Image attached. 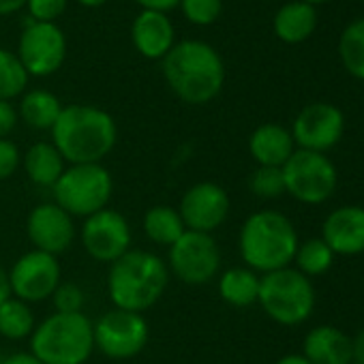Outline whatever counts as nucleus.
Segmentation results:
<instances>
[{
	"label": "nucleus",
	"mask_w": 364,
	"mask_h": 364,
	"mask_svg": "<svg viewBox=\"0 0 364 364\" xmlns=\"http://www.w3.org/2000/svg\"><path fill=\"white\" fill-rule=\"evenodd\" d=\"M257 304L272 321L298 326L306 321L315 309V289L309 277L287 266L262 274Z\"/></svg>",
	"instance_id": "0eeeda50"
},
{
	"label": "nucleus",
	"mask_w": 364,
	"mask_h": 364,
	"mask_svg": "<svg viewBox=\"0 0 364 364\" xmlns=\"http://www.w3.org/2000/svg\"><path fill=\"white\" fill-rule=\"evenodd\" d=\"M54 204L73 219H88L90 215L109 208L114 196V178L103 163L67 165L58 182L52 187Z\"/></svg>",
	"instance_id": "423d86ee"
},
{
	"label": "nucleus",
	"mask_w": 364,
	"mask_h": 364,
	"mask_svg": "<svg viewBox=\"0 0 364 364\" xmlns=\"http://www.w3.org/2000/svg\"><path fill=\"white\" fill-rule=\"evenodd\" d=\"M141 230L150 242H154L159 247H167V249L187 232L185 221H182L178 208H173L169 204H156V206L148 208L141 219Z\"/></svg>",
	"instance_id": "393cba45"
},
{
	"label": "nucleus",
	"mask_w": 364,
	"mask_h": 364,
	"mask_svg": "<svg viewBox=\"0 0 364 364\" xmlns=\"http://www.w3.org/2000/svg\"><path fill=\"white\" fill-rule=\"evenodd\" d=\"M133 48L148 60H163L176 46V31L167 14L139 11L131 24Z\"/></svg>",
	"instance_id": "a211bd4d"
},
{
	"label": "nucleus",
	"mask_w": 364,
	"mask_h": 364,
	"mask_svg": "<svg viewBox=\"0 0 364 364\" xmlns=\"http://www.w3.org/2000/svg\"><path fill=\"white\" fill-rule=\"evenodd\" d=\"M37 328L35 311L28 302L11 296L0 304V336L7 341L31 338Z\"/></svg>",
	"instance_id": "a878e982"
},
{
	"label": "nucleus",
	"mask_w": 364,
	"mask_h": 364,
	"mask_svg": "<svg viewBox=\"0 0 364 364\" xmlns=\"http://www.w3.org/2000/svg\"><path fill=\"white\" fill-rule=\"evenodd\" d=\"M321 240L334 255L364 253V208L341 206L332 210L321 228Z\"/></svg>",
	"instance_id": "f3484780"
},
{
	"label": "nucleus",
	"mask_w": 364,
	"mask_h": 364,
	"mask_svg": "<svg viewBox=\"0 0 364 364\" xmlns=\"http://www.w3.org/2000/svg\"><path fill=\"white\" fill-rule=\"evenodd\" d=\"M302 3H306V5H323V3H328V0H302Z\"/></svg>",
	"instance_id": "37998d69"
},
{
	"label": "nucleus",
	"mask_w": 364,
	"mask_h": 364,
	"mask_svg": "<svg viewBox=\"0 0 364 364\" xmlns=\"http://www.w3.org/2000/svg\"><path fill=\"white\" fill-rule=\"evenodd\" d=\"M338 56L347 73L364 82V18L345 26L338 39Z\"/></svg>",
	"instance_id": "bb28decb"
},
{
	"label": "nucleus",
	"mask_w": 364,
	"mask_h": 364,
	"mask_svg": "<svg viewBox=\"0 0 364 364\" xmlns=\"http://www.w3.org/2000/svg\"><path fill=\"white\" fill-rule=\"evenodd\" d=\"M148 338L150 328L141 313L112 309L92 321L95 349L109 360H131L139 355Z\"/></svg>",
	"instance_id": "9d476101"
},
{
	"label": "nucleus",
	"mask_w": 364,
	"mask_h": 364,
	"mask_svg": "<svg viewBox=\"0 0 364 364\" xmlns=\"http://www.w3.org/2000/svg\"><path fill=\"white\" fill-rule=\"evenodd\" d=\"M63 107L65 105L60 103V99L54 92H50L46 88H35V90H28L22 95L18 116L33 131H52Z\"/></svg>",
	"instance_id": "b1692460"
},
{
	"label": "nucleus",
	"mask_w": 364,
	"mask_h": 364,
	"mask_svg": "<svg viewBox=\"0 0 364 364\" xmlns=\"http://www.w3.org/2000/svg\"><path fill=\"white\" fill-rule=\"evenodd\" d=\"M60 283L63 268L58 257L37 249H31L28 253L20 255L9 270L11 296L28 304L50 300Z\"/></svg>",
	"instance_id": "f8f14e48"
},
{
	"label": "nucleus",
	"mask_w": 364,
	"mask_h": 364,
	"mask_svg": "<svg viewBox=\"0 0 364 364\" xmlns=\"http://www.w3.org/2000/svg\"><path fill=\"white\" fill-rule=\"evenodd\" d=\"M294 262H296V270L302 272L304 277L309 279L321 277L332 268L334 253L321 238H309L304 242H298Z\"/></svg>",
	"instance_id": "cd10ccee"
},
{
	"label": "nucleus",
	"mask_w": 364,
	"mask_h": 364,
	"mask_svg": "<svg viewBox=\"0 0 364 364\" xmlns=\"http://www.w3.org/2000/svg\"><path fill=\"white\" fill-rule=\"evenodd\" d=\"M28 77L31 75L26 73L18 54L0 48V99L14 101L22 97L28 86Z\"/></svg>",
	"instance_id": "c85d7f7f"
},
{
	"label": "nucleus",
	"mask_w": 364,
	"mask_h": 364,
	"mask_svg": "<svg viewBox=\"0 0 364 364\" xmlns=\"http://www.w3.org/2000/svg\"><path fill=\"white\" fill-rule=\"evenodd\" d=\"M180 11L196 26H210L223 11V0H180Z\"/></svg>",
	"instance_id": "7c9ffc66"
},
{
	"label": "nucleus",
	"mask_w": 364,
	"mask_h": 364,
	"mask_svg": "<svg viewBox=\"0 0 364 364\" xmlns=\"http://www.w3.org/2000/svg\"><path fill=\"white\" fill-rule=\"evenodd\" d=\"M230 193L213 180H202L191 185L180 198L178 213L189 232L215 234L230 217Z\"/></svg>",
	"instance_id": "ddd939ff"
},
{
	"label": "nucleus",
	"mask_w": 364,
	"mask_h": 364,
	"mask_svg": "<svg viewBox=\"0 0 364 364\" xmlns=\"http://www.w3.org/2000/svg\"><path fill=\"white\" fill-rule=\"evenodd\" d=\"M77 3H80L82 7H90V9H95V7H101V5H105L107 0H77Z\"/></svg>",
	"instance_id": "79ce46f5"
},
{
	"label": "nucleus",
	"mask_w": 364,
	"mask_h": 364,
	"mask_svg": "<svg viewBox=\"0 0 364 364\" xmlns=\"http://www.w3.org/2000/svg\"><path fill=\"white\" fill-rule=\"evenodd\" d=\"M249 189L259 200H277L285 193V180L281 167L257 165L249 178Z\"/></svg>",
	"instance_id": "c756f323"
},
{
	"label": "nucleus",
	"mask_w": 364,
	"mask_h": 364,
	"mask_svg": "<svg viewBox=\"0 0 364 364\" xmlns=\"http://www.w3.org/2000/svg\"><path fill=\"white\" fill-rule=\"evenodd\" d=\"M281 171L285 180V193L309 206L330 200L338 185L334 163L326 154L313 150L296 148Z\"/></svg>",
	"instance_id": "6e6552de"
},
{
	"label": "nucleus",
	"mask_w": 364,
	"mask_h": 364,
	"mask_svg": "<svg viewBox=\"0 0 364 364\" xmlns=\"http://www.w3.org/2000/svg\"><path fill=\"white\" fill-rule=\"evenodd\" d=\"M20 122L18 107L11 101L0 99V139H7Z\"/></svg>",
	"instance_id": "f704fd0d"
},
{
	"label": "nucleus",
	"mask_w": 364,
	"mask_h": 364,
	"mask_svg": "<svg viewBox=\"0 0 364 364\" xmlns=\"http://www.w3.org/2000/svg\"><path fill=\"white\" fill-rule=\"evenodd\" d=\"M0 364H43V362L28 349V351H16V353L5 355Z\"/></svg>",
	"instance_id": "e433bc0d"
},
{
	"label": "nucleus",
	"mask_w": 364,
	"mask_h": 364,
	"mask_svg": "<svg viewBox=\"0 0 364 364\" xmlns=\"http://www.w3.org/2000/svg\"><path fill=\"white\" fill-rule=\"evenodd\" d=\"M161 67L169 90L189 105L215 101L225 84V63L221 54L200 39L176 43Z\"/></svg>",
	"instance_id": "f257e3e1"
},
{
	"label": "nucleus",
	"mask_w": 364,
	"mask_h": 364,
	"mask_svg": "<svg viewBox=\"0 0 364 364\" xmlns=\"http://www.w3.org/2000/svg\"><path fill=\"white\" fill-rule=\"evenodd\" d=\"M349 364H360V362H358V360H351V362H349Z\"/></svg>",
	"instance_id": "c03bdc74"
},
{
	"label": "nucleus",
	"mask_w": 364,
	"mask_h": 364,
	"mask_svg": "<svg viewBox=\"0 0 364 364\" xmlns=\"http://www.w3.org/2000/svg\"><path fill=\"white\" fill-rule=\"evenodd\" d=\"M294 150L296 144L291 131L277 122L259 124L249 137V152L262 167H283Z\"/></svg>",
	"instance_id": "aec40b11"
},
{
	"label": "nucleus",
	"mask_w": 364,
	"mask_h": 364,
	"mask_svg": "<svg viewBox=\"0 0 364 364\" xmlns=\"http://www.w3.org/2000/svg\"><path fill=\"white\" fill-rule=\"evenodd\" d=\"M18 58L28 75H54L67 58V39L56 24L31 22L18 43Z\"/></svg>",
	"instance_id": "4468645a"
},
{
	"label": "nucleus",
	"mask_w": 364,
	"mask_h": 364,
	"mask_svg": "<svg viewBox=\"0 0 364 364\" xmlns=\"http://www.w3.org/2000/svg\"><path fill=\"white\" fill-rule=\"evenodd\" d=\"M50 300L54 304V313H84L86 291L77 283H65L63 281Z\"/></svg>",
	"instance_id": "2f4dec72"
},
{
	"label": "nucleus",
	"mask_w": 364,
	"mask_h": 364,
	"mask_svg": "<svg viewBox=\"0 0 364 364\" xmlns=\"http://www.w3.org/2000/svg\"><path fill=\"white\" fill-rule=\"evenodd\" d=\"M22 7H26V0H0V16H14Z\"/></svg>",
	"instance_id": "4c0bfd02"
},
{
	"label": "nucleus",
	"mask_w": 364,
	"mask_h": 364,
	"mask_svg": "<svg viewBox=\"0 0 364 364\" xmlns=\"http://www.w3.org/2000/svg\"><path fill=\"white\" fill-rule=\"evenodd\" d=\"M31 351L43 364H86L95 351L92 319L86 313H52L37 321Z\"/></svg>",
	"instance_id": "39448f33"
},
{
	"label": "nucleus",
	"mask_w": 364,
	"mask_h": 364,
	"mask_svg": "<svg viewBox=\"0 0 364 364\" xmlns=\"http://www.w3.org/2000/svg\"><path fill=\"white\" fill-rule=\"evenodd\" d=\"M302 355L311 364H349L353 360V338L334 326H317L304 336Z\"/></svg>",
	"instance_id": "6ab92c4d"
},
{
	"label": "nucleus",
	"mask_w": 364,
	"mask_h": 364,
	"mask_svg": "<svg viewBox=\"0 0 364 364\" xmlns=\"http://www.w3.org/2000/svg\"><path fill=\"white\" fill-rule=\"evenodd\" d=\"M169 268L165 259L146 249H131L109 264L105 287L114 309L141 313L152 309L169 285Z\"/></svg>",
	"instance_id": "7ed1b4c3"
},
{
	"label": "nucleus",
	"mask_w": 364,
	"mask_h": 364,
	"mask_svg": "<svg viewBox=\"0 0 364 364\" xmlns=\"http://www.w3.org/2000/svg\"><path fill=\"white\" fill-rule=\"evenodd\" d=\"M22 150L14 139H0V182L9 180L22 167Z\"/></svg>",
	"instance_id": "72a5a7b5"
},
{
	"label": "nucleus",
	"mask_w": 364,
	"mask_h": 364,
	"mask_svg": "<svg viewBox=\"0 0 364 364\" xmlns=\"http://www.w3.org/2000/svg\"><path fill=\"white\" fill-rule=\"evenodd\" d=\"M26 236L33 249L58 257L73 245L77 236L75 219L54 202L39 204L26 217Z\"/></svg>",
	"instance_id": "dca6fc26"
},
{
	"label": "nucleus",
	"mask_w": 364,
	"mask_h": 364,
	"mask_svg": "<svg viewBox=\"0 0 364 364\" xmlns=\"http://www.w3.org/2000/svg\"><path fill=\"white\" fill-rule=\"evenodd\" d=\"M50 133L67 165L103 163L118 141V124L112 114L86 103L65 105Z\"/></svg>",
	"instance_id": "f03ea898"
},
{
	"label": "nucleus",
	"mask_w": 364,
	"mask_h": 364,
	"mask_svg": "<svg viewBox=\"0 0 364 364\" xmlns=\"http://www.w3.org/2000/svg\"><path fill=\"white\" fill-rule=\"evenodd\" d=\"M67 161L52 141H37L22 154V169L35 187L52 189L63 176Z\"/></svg>",
	"instance_id": "412c9836"
},
{
	"label": "nucleus",
	"mask_w": 364,
	"mask_h": 364,
	"mask_svg": "<svg viewBox=\"0 0 364 364\" xmlns=\"http://www.w3.org/2000/svg\"><path fill=\"white\" fill-rule=\"evenodd\" d=\"M221 249L213 234L185 232L167 249V268L180 283L206 285L221 274Z\"/></svg>",
	"instance_id": "1a4fd4ad"
},
{
	"label": "nucleus",
	"mask_w": 364,
	"mask_h": 364,
	"mask_svg": "<svg viewBox=\"0 0 364 364\" xmlns=\"http://www.w3.org/2000/svg\"><path fill=\"white\" fill-rule=\"evenodd\" d=\"M274 35L287 46H298L306 41L317 28V11L313 5H306L302 0L283 5L274 16Z\"/></svg>",
	"instance_id": "4be33fe9"
},
{
	"label": "nucleus",
	"mask_w": 364,
	"mask_h": 364,
	"mask_svg": "<svg viewBox=\"0 0 364 364\" xmlns=\"http://www.w3.org/2000/svg\"><path fill=\"white\" fill-rule=\"evenodd\" d=\"M298 232L294 223L277 210H257L240 228L238 249L247 268L268 274L287 268L298 249Z\"/></svg>",
	"instance_id": "20e7f679"
},
{
	"label": "nucleus",
	"mask_w": 364,
	"mask_h": 364,
	"mask_svg": "<svg viewBox=\"0 0 364 364\" xmlns=\"http://www.w3.org/2000/svg\"><path fill=\"white\" fill-rule=\"evenodd\" d=\"M262 274L247 266H234L217 277V289L223 302L236 309H247L257 304Z\"/></svg>",
	"instance_id": "5701e85b"
},
{
	"label": "nucleus",
	"mask_w": 364,
	"mask_h": 364,
	"mask_svg": "<svg viewBox=\"0 0 364 364\" xmlns=\"http://www.w3.org/2000/svg\"><path fill=\"white\" fill-rule=\"evenodd\" d=\"M135 3L144 9V11H159V14H167L173 7L180 5V0H135Z\"/></svg>",
	"instance_id": "c9c22d12"
},
{
	"label": "nucleus",
	"mask_w": 364,
	"mask_h": 364,
	"mask_svg": "<svg viewBox=\"0 0 364 364\" xmlns=\"http://www.w3.org/2000/svg\"><path fill=\"white\" fill-rule=\"evenodd\" d=\"M274 364H311V362L302 353H287V355L279 358Z\"/></svg>",
	"instance_id": "a19ab883"
},
{
	"label": "nucleus",
	"mask_w": 364,
	"mask_h": 364,
	"mask_svg": "<svg viewBox=\"0 0 364 364\" xmlns=\"http://www.w3.org/2000/svg\"><path fill=\"white\" fill-rule=\"evenodd\" d=\"M353 360H358L360 364H364V328L353 338Z\"/></svg>",
	"instance_id": "ea45409f"
},
{
	"label": "nucleus",
	"mask_w": 364,
	"mask_h": 364,
	"mask_svg": "<svg viewBox=\"0 0 364 364\" xmlns=\"http://www.w3.org/2000/svg\"><path fill=\"white\" fill-rule=\"evenodd\" d=\"M360 3H364V0H360Z\"/></svg>",
	"instance_id": "a18cd8bd"
},
{
	"label": "nucleus",
	"mask_w": 364,
	"mask_h": 364,
	"mask_svg": "<svg viewBox=\"0 0 364 364\" xmlns=\"http://www.w3.org/2000/svg\"><path fill=\"white\" fill-rule=\"evenodd\" d=\"M67 5L69 0H26L31 20L41 24H54L67 11Z\"/></svg>",
	"instance_id": "473e14b6"
},
{
	"label": "nucleus",
	"mask_w": 364,
	"mask_h": 364,
	"mask_svg": "<svg viewBox=\"0 0 364 364\" xmlns=\"http://www.w3.org/2000/svg\"><path fill=\"white\" fill-rule=\"evenodd\" d=\"M80 242L90 259L109 266L131 251L133 230L122 213L103 208L101 213L84 219L80 228Z\"/></svg>",
	"instance_id": "9b49d317"
},
{
	"label": "nucleus",
	"mask_w": 364,
	"mask_h": 364,
	"mask_svg": "<svg viewBox=\"0 0 364 364\" xmlns=\"http://www.w3.org/2000/svg\"><path fill=\"white\" fill-rule=\"evenodd\" d=\"M345 131L343 112L332 103H311L294 120L291 137L296 148L326 154L334 148Z\"/></svg>",
	"instance_id": "2eb2a0df"
},
{
	"label": "nucleus",
	"mask_w": 364,
	"mask_h": 364,
	"mask_svg": "<svg viewBox=\"0 0 364 364\" xmlns=\"http://www.w3.org/2000/svg\"><path fill=\"white\" fill-rule=\"evenodd\" d=\"M7 298H11V285H9V270L0 266V304Z\"/></svg>",
	"instance_id": "58836bf2"
}]
</instances>
